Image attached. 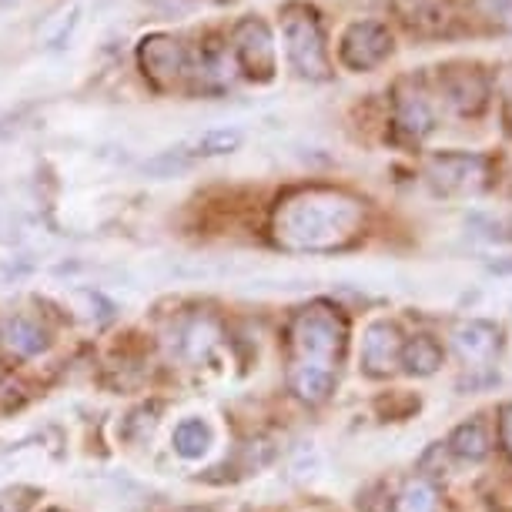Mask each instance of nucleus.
Segmentation results:
<instances>
[{
	"label": "nucleus",
	"mask_w": 512,
	"mask_h": 512,
	"mask_svg": "<svg viewBox=\"0 0 512 512\" xmlns=\"http://www.w3.org/2000/svg\"><path fill=\"white\" fill-rule=\"evenodd\" d=\"M362 228V205L345 191L335 188H308L298 191L278 208L275 238L288 251H318L345 248Z\"/></svg>",
	"instance_id": "1"
},
{
	"label": "nucleus",
	"mask_w": 512,
	"mask_h": 512,
	"mask_svg": "<svg viewBox=\"0 0 512 512\" xmlns=\"http://www.w3.org/2000/svg\"><path fill=\"white\" fill-rule=\"evenodd\" d=\"M345 338H349V332H345V322L335 308L308 305L292 322L295 362H315L338 369V359L345 352Z\"/></svg>",
	"instance_id": "2"
},
{
	"label": "nucleus",
	"mask_w": 512,
	"mask_h": 512,
	"mask_svg": "<svg viewBox=\"0 0 512 512\" xmlns=\"http://www.w3.org/2000/svg\"><path fill=\"white\" fill-rule=\"evenodd\" d=\"M282 41L288 67L305 77V81H325L328 74V51H325V34L318 27L315 11L308 7H285L282 14Z\"/></svg>",
	"instance_id": "3"
},
{
	"label": "nucleus",
	"mask_w": 512,
	"mask_h": 512,
	"mask_svg": "<svg viewBox=\"0 0 512 512\" xmlns=\"http://www.w3.org/2000/svg\"><path fill=\"white\" fill-rule=\"evenodd\" d=\"M425 175L442 195H476L486 188L489 161L476 151H442L429 158Z\"/></svg>",
	"instance_id": "4"
},
{
	"label": "nucleus",
	"mask_w": 512,
	"mask_h": 512,
	"mask_svg": "<svg viewBox=\"0 0 512 512\" xmlns=\"http://www.w3.org/2000/svg\"><path fill=\"white\" fill-rule=\"evenodd\" d=\"M392 57V34L375 21H355L338 41V61L349 71H375Z\"/></svg>",
	"instance_id": "5"
},
{
	"label": "nucleus",
	"mask_w": 512,
	"mask_h": 512,
	"mask_svg": "<svg viewBox=\"0 0 512 512\" xmlns=\"http://www.w3.org/2000/svg\"><path fill=\"white\" fill-rule=\"evenodd\" d=\"M402 345H405V338L395 322H389V318L369 322L362 332V352H359L362 372L369 375V379H389L402 362Z\"/></svg>",
	"instance_id": "6"
},
{
	"label": "nucleus",
	"mask_w": 512,
	"mask_h": 512,
	"mask_svg": "<svg viewBox=\"0 0 512 512\" xmlns=\"http://www.w3.org/2000/svg\"><path fill=\"white\" fill-rule=\"evenodd\" d=\"M442 101L462 118H476L489 104V77L476 64H452L439 77Z\"/></svg>",
	"instance_id": "7"
},
{
	"label": "nucleus",
	"mask_w": 512,
	"mask_h": 512,
	"mask_svg": "<svg viewBox=\"0 0 512 512\" xmlns=\"http://www.w3.org/2000/svg\"><path fill=\"white\" fill-rule=\"evenodd\" d=\"M235 54L248 77H255V81H272L275 77L278 57H275L272 31H268L265 21L245 17V21L235 27Z\"/></svg>",
	"instance_id": "8"
},
{
	"label": "nucleus",
	"mask_w": 512,
	"mask_h": 512,
	"mask_svg": "<svg viewBox=\"0 0 512 512\" xmlns=\"http://www.w3.org/2000/svg\"><path fill=\"white\" fill-rule=\"evenodd\" d=\"M452 349L459 352L462 362L469 365H486L502 349V328L486 318H466L452 328Z\"/></svg>",
	"instance_id": "9"
},
{
	"label": "nucleus",
	"mask_w": 512,
	"mask_h": 512,
	"mask_svg": "<svg viewBox=\"0 0 512 512\" xmlns=\"http://www.w3.org/2000/svg\"><path fill=\"white\" fill-rule=\"evenodd\" d=\"M218 446V429L205 415H185L171 432V449L181 462H205Z\"/></svg>",
	"instance_id": "10"
},
{
	"label": "nucleus",
	"mask_w": 512,
	"mask_h": 512,
	"mask_svg": "<svg viewBox=\"0 0 512 512\" xmlns=\"http://www.w3.org/2000/svg\"><path fill=\"white\" fill-rule=\"evenodd\" d=\"M338 369L332 365H315V362H295L288 372V385H292L295 399H302L305 405H322L328 402V395L335 392Z\"/></svg>",
	"instance_id": "11"
},
{
	"label": "nucleus",
	"mask_w": 512,
	"mask_h": 512,
	"mask_svg": "<svg viewBox=\"0 0 512 512\" xmlns=\"http://www.w3.org/2000/svg\"><path fill=\"white\" fill-rule=\"evenodd\" d=\"M446 449L456 456L459 462H482L492 452V432L489 422L476 415V419H466L462 425L452 429V436L446 442Z\"/></svg>",
	"instance_id": "12"
},
{
	"label": "nucleus",
	"mask_w": 512,
	"mask_h": 512,
	"mask_svg": "<svg viewBox=\"0 0 512 512\" xmlns=\"http://www.w3.org/2000/svg\"><path fill=\"white\" fill-rule=\"evenodd\" d=\"M395 128L409 141H422L425 134H432L436 114H432L429 101L422 94H399V101H395Z\"/></svg>",
	"instance_id": "13"
},
{
	"label": "nucleus",
	"mask_w": 512,
	"mask_h": 512,
	"mask_svg": "<svg viewBox=\"0 0 512 512\" xmlns=\"http://www.w3.org/2000/svg\"><path fill=\"white\" fill-rule=\"evenodd\" d=\"M442 362H446V352H442V345L432 335H415L402 345V362L399 365H405V372L409 375H419V379H425V375H436L442 369Z\"/></svg>",
	"instance_id": "14"
},
{
	"label": "nucleus",
	"mask_w": 512,
	"mask_h": 512,
	"mask_svg": "<svg viewBox=\"0 0 512 512\" xmlns=\"http://www.w3.org/2000/svg\"><path fill=\"white\" fill-rule=\"evenodd\" d=\"M4 342H7V349L24 355V359H34V355L47 352V332L27 315L7 318V322H4Z\"/></svg>",
	"instance_id": "15"
},
{
	"label": "nucleus",
	"mask_w": 512,
	"mask_h": 512,
	"mask_svg": "<svg viewBox=\"0 0 512 512\" xmlns=\"http://www.w3.org/2000/svg\"><path fill=\"white\" fill-rule=\"evenodd\" d=\"M141 61H144V67H148L151 77L168 81V77H175L181 71L185 57H181V47L175 41H168V37H151V41H144Z\"/></svg>",
	"instance_id": "16"
},
{
	"label": "nucleus",
	"mask_w": 512,
	"mask_h": 512,
	"mask_svg": "<svg viewBox=\"0 0 512 512\" xmlns=\"http://www.w3.org/2000/svg\"><path fill=\"white\" fill-rule=\"evenodd\" d=\"M241 141H245V134L238 128H211L205 131L201 138H195L188 144V148H178L185 158H218V154H231L241 148Z\"/></svg>",
	"instance_id": "17"
},
{
	"label": "nucleus",
	"mask_w": 512,
	"mask_h": 512,
	"mask_svg": "<svg viewBox=\"0 0 512 512\" xmlns=\"http://www.w3.org/2000/svg\"><path fill=\"white\" fill-rule=\"evenodd\" d=\"M218 342V328L211 318H191V322L181 328V338H178V345H181V355L191 362H198V359H205L211 345Z\"/></svg>",
	"instance_id": "18"
},
{
	"label": "nucleus",
	"mask_w": 512,
	"mask_h": 512,
	"mask_svg": "<svg viewBox=\"0 0 512 512\" xmlns=\"http://www.w3.org/2000/svg\"><path fill=\"white\" fill-rule=\"evenodd\" d=\"M395 512H439V492L432 482L409 479L395 499Z\"/></svg>",
	"instance_id": "19"
},
{
	"label": "nucleus",
	"mask_w": 512,
	"mask_h": 512,
	"mask_svg": "<svg viewBox=\"0 0 512 512\" xmlns=\"http://www.w3.org/2000/svg\"><path fill=\"white\" fill-rule=\"evenodd\" d=\"M37 496L41 492L34 486H4L0 489V512H31Z\"/></svg>",
	"instance_id": "20"
},
{
	"label": "nucleus",
	"mask_w": 512,
	"mask_h": 512,
	"mask_svg": "<svg viewBox=\"0 0 512 512\" xmlns=\"http://www.w3.org/2000/svg\"><path fill=\"white\" fill-rule=\"evenodd\" d=\"M77 14H81L77 7H67V11H64L61 17H57V21H54L51 27H44V44H47V47H61V44L67 41V37L74 34Z\"/></svg>",
	"instance_id": "21"
},
{
	"label": "nucleus",
	"mask_w": 512,
	"mask_h": 512,
	"mask_svg": "<svg viewBox=\"0 0 512 512\" xmlns=\"http://www.w3.org/2000/svg\"><path fill=\"white\" fill-rule=\"evenodd\" d=\"M482 11L502 27H512V0H482Z\"/></svg>",
	"instance_id": "22"
},
{
	"label": "nucleus",
	"mask_w": 512,
	"mask_h": 512,
	"mask_svg": "<svg viewBox=\"0 0 512 512\" xmlns=\"http://www.w3.org/2000/svg\"><path fill=\"white\" fill-rule=\"evenodd\" d=\"M499 446L506 449V456L512 459V402H506L499 409Z\"/></svg>",
	"instance_id": "23"
},
{
	"label": "nucleus",
	"mask_w": 512,
	"mask_h": 512,
	"mask_svg": "<svg viewBox=\"0 0 512 512\" xmlns=\"http://www.w3.org/2000/svg\"><path fill=\"white\" fill-rule=\"evenodd\" d=\"M44 512H64V509H44Z\"/></svg>",
	"instance_id": "24"
}]
</instances>
